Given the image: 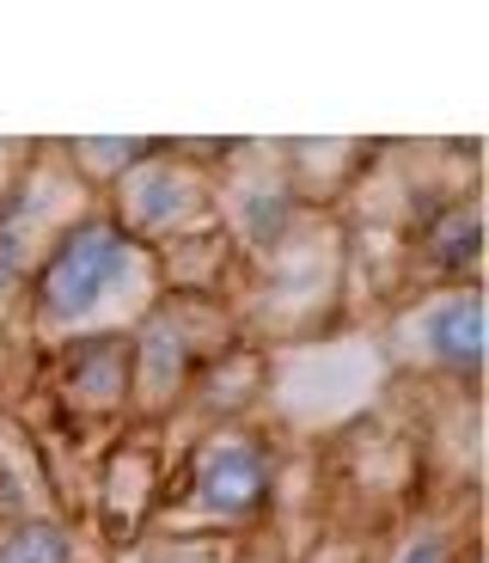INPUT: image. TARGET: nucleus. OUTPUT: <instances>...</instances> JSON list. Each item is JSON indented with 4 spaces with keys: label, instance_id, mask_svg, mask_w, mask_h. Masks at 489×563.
Segmentation results:
<instances>
[{
    "label": "nucleus",
    "instance_id": "nucleus-5",
    "mask_svg": "<svg viewBox=\"0 0 489 563\" xmlns=\"http://www.w3.org/2000/svg\"><path fill=\"white\" fill-rule=\"evenodd\" d=\"M238 221H245V233H252L257 245H276L293 227V197L281 190V184H252L245 202H238Z\"/></svg>",
    "mask_w": 489,
    "mask_h": 563
},
{
    "label": "nucleus",
    "instance_id": "nucleus-1",
    "mask_svg": "<svg viewBox=\"0 0 489 563\" xmlns=\"http://www.w3.org/2000/svg\"><path fill=\"white\" fill-rule=\"evenodd\" d=\"M135 269V240L116 221H80L56 240L37 276V312L43 319H80L98 300H111Z\"/></svg>",
    "mask_w": 489,
    "mask_h": 563
},
{
    "label": "nucleus",
    "instance_id": "nucleus-8",
    "mask_svg": "<svg viewBox=\"0 0 489 563\" xmlns=\"http://www.w3.org/2000/svg\"><path fill=\"white\" fill-rule=\"evenodd\" d=\"M80 154L92 172H123L129 154H147V147H141V141H80Z\"/></svg>",
    "mask_w": 489,
    "mask_h": 563
},
{
    "label": "nucleus",
    "instance_id": "nucleus-3",
    "mask_svg": "<svg viewBox=\"0 0 489 563\" xmlns=\"http://www.w3.org/2000/svg\"><path fill=\"white\" fill-rule=\"evenodd\" d=\"M434 362L441 367H459V374H477V355H484V319H477V300L459 295V300H441L422 324Z\"/></svg>",
    "mask_w": 489,
    "mask_h": 563
},
{
    "label": "nucleus",
    "instance_id": "nucleus-10",
    "mask_svg": "<svg viewBox=\"0 0 489 563\" xmlns=\"http://www.w3.org/2000/svg\"><path fill=\"white\" fill-rule=\"evenodd\" d=\"M398 563H447V533H429V539H416V545H410Z\"/></svg>",
    "mask_w": 489,
    "mask_h": 563
},
{
    "label": "nucleus",
    "instance_id": "nucleus-9",
    "mask_svg": "<svg viewBox=\"0 0 489 563\" xmlns=\"http://www.w3.org/2000/svg\"><path fill=\"white\" fill-rule=\"evenodd\" d=\"M25 276V233L19 227H0V295Z\"/></svg>",
    "mask_w": 489,
    "mask_h": 563
},
{
    "label": "nucleus",
    "instance_id": "nucleus-6",
    "mask_svg": "<svg viewBox=\"0 0 489 563\" xmlns=\"http://www.w3.org/2000/svg\"><path fill=\"white\" fill-rule=\"evenodd\" d=\"M0 563H74V545L56 521H25L0 539Z\"/></svg>",
    "mask_w": 489,
    "mask_h": 563
},
{
    "label": "nucleus",
    "instance_id": "nucleus-4",
    "mask_svg": "<svg viewBox=\"0 0 489 563\" xmlns=\"http://www.w3.org/2000/svg\"><path fill=\"white\" fill-rule=\"evenodd\" d=\"M190 209V178H184L178 166H147L135 178V190H129V214L147 227H166L171 214Z\"/></svg>",
    "mask_w": 489,
    "mask_h": 563
},
{
    "label": "nucleus",
    "instance_id": "nucleus-7",
    "mask_svg": "<svg viewBox=\"0 0 489 563\" xmlns=\"http://www.w3.org/2000/svg\"><path fill=\"white\" fill-rule=\"evenodd\" d=\"M471 257H477V209L459 202V209H447L441 227H434V264L441 269H471Z\"/></svg>",
    "mask_w": 489,
    "mask_h": 563
},
{
    "label": "nucleus",
    "instance_id": "nucleus-2",
    "mask_svg": "<svg viewBox=\"0 0 489 563\" xmlns=\"http://www.w3.org/2000/svg\"><path fill=\"white\" fill-rule=\"evenodd\" d=\"M269 496V460L252 435H221L190 472V503L209 515H257Z\"/></svg>",
    "mask_w": 489,
    "mask_h": 563
}]
</instances>
